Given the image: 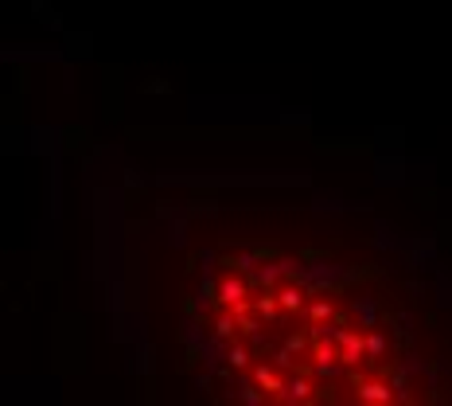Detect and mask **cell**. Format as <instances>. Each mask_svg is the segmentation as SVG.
<instances>
[{
	"label": "cell",
	"mask_w": 452,
	"mask_h": 406,
	"mask_svg": "<svg viewBox=\"0 0 452 406\" xmlns=\"http://www.w3.org/2000/svg\"><path fill=\"white\" fill-rule=\"evenodd\" d=\"M179 340L215 398L421 403L444 391L452 305L371 238L218 231L184 266Z\"/></svg>",
	"instance_id": "obj_1"
}]
</instances>
